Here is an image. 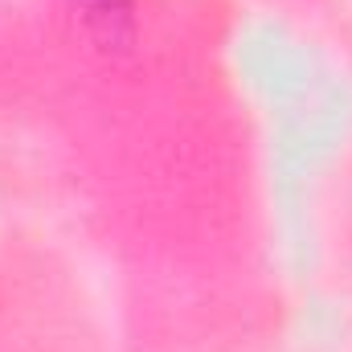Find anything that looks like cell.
<instances>
[{"label": "cell", "mask_w": 352, "mask_h": 352, "mask_svg": "<svg viewBox=\"0 0 352 352\" xmlns=\"http://www.w3.org/2000/svg\"><path fill=\"white\" fill-rule=\"evenodd\" d=\"M78 16L102 50H123L135 37L131 0H78Z\"/></svg>", "instance_id": "1"}]
</instances>
